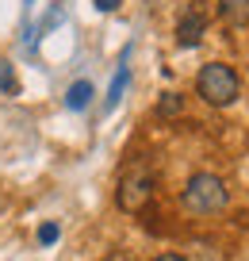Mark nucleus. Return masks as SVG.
Listing matches in <instances>:
<instances>
[{
  "label": "nucleus",
  "mask_w": 249,
  "mask_h": 261,
  "mask_svg": "<svg viewBox=\"0 0 249 261\" xmlns=\"http://www.w3.org/2000/svg\"><path fill=\"white\" fill-rule=\"evenodd\" d=\"M218 19L234 31L249 27V0H218Z\"/></svg>",
  "instance_id": "obj_5"
},
{
  "label": "nucleus",
  "mask_w": 249,
  "mask_h": 261,
  "mask_svg": "<svg viewBox=\"0 0 249 261\" xmlns=\"http://www.w3.org/2000/svg\"><path fill=\"white\" fill-rule=\"evenodd\" d=\"M203 31H207V8H203V0H188V8L177 19V46H184V50L200 46Z\"/></svg>",
  "instance_id": "obj_4"
},
{
  "label": "nucleus",
  "mask_w": 249,
  "mask_h": 261,
  "mask_svg": "<svg viewBox=\"0 0 249 261\" xmlns=\"http://www.w3.org/2000/svg\"><path fill=\"white\" fill-rule=\"evenodd\" d=\"M96 8L100 12H115V8H119V0H96Z\"/></svg>",
  "instance_id": "obj_12"
},
{
  "label": "nucleus",
  "mask_w": 249,
  "mask_h": 261,
  "mask_svg": "<svg viewBox=\"0 0 249 261\" xmlns=\"http://www.w3.org/2000/svg\"><path fill=\"white\" fill-rule=\"evenodd\" d=\"M58 238H62V227H58V223H42L39 227V246H54Z\"/></svg>",
  "instance_id": "obj_11"
},
{
  "label": "nucleus",
  "mask_w": 249,
  "mask_h": 261,
  "mask_svg": "<svg viewBox=\"0 0 249 261\" xmlns=\"http://www.w3.org/2000/svg\"><path fill=\"white\" fill-rule=\"evenodd\" d=\"M62 19H65V8H62V4H54V8H50V16H42L39 23H35L31 31H27V46H35V42H39L42 35H50L58 23H62Z\"/></svg>",
  "instance_id": "obj_7"
},
{
  "label": "nucleus",
  "mask_w": 249,
  "mask_h": 261,
  "mask_svg": "<svg viewBox=\"0 0 249 261\" xmlns=\"http://www.w3.org/2000/svg\"><path fill=\"white\" fill-rule=\"evenodd\" d=\"M153 261H184L180 253H161V257H153Z\"/></svg>",
  "instance_id": "obj_13"
},
{
  "label": "nucleus",
  "mask_w": 249,
  "mask_h": 261,
  "mask_svg": "<svg viewBox=\"0 0 249 261\" xmlns=\"http://www.w3.org/2000/svg\"><path fill=\"white\" fill-rule=\"evenodd\" d=\"M127 81H130V69H127V65H119V69H115V77H112V89H107V100H104L107 112H115V104L123 100V92H127Z\"/></svg>",
  "instance_id": "obj_8"
},
{
  "label": "nucleus",
  "mask_w": 249,
  "mask_h": 261,
  "mask_svg": "<svg viewBox=\"0 0 249 261\" xmlns=\"http://www.w3.org/2000/svg\"><path fill=\"white\" fill-rule=\"evenodd\" d=\"M180 112H184V96H180V92H165V96L157 100L161 119H173V115H180Z\"/></svg>",
  "instance_id": "obj_9"
},
{
  "label": "nucleus",
  "mask_w": 249,
  "mask_h": 261,
  "mask_svg": "<svg viewBox=\"0 0 249 261\" xmlns=\"http://www.w3.org/2000/svg\"><path fill=\"white\" fill-rule=\"evenodd\" d=\"M92 96H96L92 81H85V77H80V81H73L69 89H65V108H69V112H85V108L92 104Z\"/></svg>",
  "instance_id": "obj_6"
},
{
  "label": "nucleus",
  "mask_w": 249,
  "mask_h": 261,
  "mask_svg": "<svg viewBox=\"0 0 249 261\" xmlns=\"http://www.w3.org/2000/svg\"><path fill=\"white\" fill-rule=\"evenodd\" d=\"M0 92H4V96H16V92H19V81H16V69H12L8 62H0Z\"/></svg>",
  "instance_id": "obj_10"
},
{
  "label": "nucleus",
  "mask_w": 249,
  "mask_h": 261,
  "mask_svg": "<svg viewBox=\"0 0 249 261\" xmlns=\"http://www.w3.org/2000/svg\"><path fill=\"white\" fill-rule=\"evenodd\" d=\"M150 200H153V173L146 169V165L127 169L119 177V188H115V204H119V212L138 215V212L150 207Z\"/></svg>",
  "instance_id": "obj_3"
},
{
  "label": "nucleus",
  "mask_w": 249,
  "mask_h": 261,
  "mask_svg": "<svg viewBox=\"0 0 249 261\" xmlns=\"http://www.w3.org/2000/svg\"><path fill=\"white\" fill-rule=\"evenodd\" d=\"M180 204L192 215H218L230 204V188L218 173H192L184 192H180Z\"/></svg>",
  "instance_id": "obj_1"
},
{
  "label": "nucleus",
  "mask_w": 249,
  "mask_h": 261,
  "mask_svg": "<svg viewBox=\"0 0 249 261\" xmlns=\"http://www.w3.org/2000/svg\"><path fill=\"white\" fill-rule=\"evenodd\" d=\"M196 92H200L211 108H230L234 100H238V92H241V81L226 62H207L200 73H196Z\"/></svg>",
  "instance_id": "obj_2"
},
{
  "label": "nucleus",
  "mask_w": 249,
  "mask_h": 261,
  "mask_svg": "<svg viewBox=\"0 0 249 261\" xmlns=\"http://www.w3.org/2000/svg\"><path fill=\"white\" fill-rule=\"evenodd\" d=\"M23 4H27V8H31V4H35V0H23Z\"/></svg>",
  "instance_id": "obj_14"
}]
</instances>
